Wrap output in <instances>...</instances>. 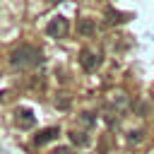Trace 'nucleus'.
<instances>
[{
  "label": "nucleus",
  "instance_id": "9",
  "mask_svg": "<svg viewBox=\"0 0 154 154\" xmlns=\"http://www.w3.org/2000/svg\"><path fill=\"white\" fill-rule=\"evenodd\" d=\"M128 140H130V142H135V144H137V142H142V130H130V132H128Z\"/></svg>",
  "mask_w": 154,
  "mask_h": 154
},
{
  "label": "nucleus",
  "instance_id": "13",
  "mask_svg": "<svg viewBox=\"0 0 154 154\" xmlns=\"http://www.w3.org/2000/svg\"><path fill=\"white\" fill-rule=\"evenodd\" d=\"M55 106H58V108H67V106H70V101H67V99H60V101L55 99Z\"/></svg>",
  "mask_w": 154,
  "mask_h": 154
},
{
  "label": "nucleus",
  "instance_id": "11",
  "mask_svg": "<svg viewBox=\"0 0 154 154\" xmlns=\"http://www.w3.org/2000/svg\"><path fill=\"white\" fill-rule=\"evenodd\" d=\"M113 103H116V106H120V108H123V106H125V103H128V99H125V94H116V96H113Z\"/></svg>",
  "mask_w": 154,
  "mask_h": 154
},
{
  "label": "nucleus",
  "instance_id": "8",
  "mask_svg": "<svg viewBox=\"0 0 154 154\" xmlns=\"http://www.w3.org/2000/svg\"><path fill=\"white\" fill-rule=\"evenodd\" d=\"M106 17H108L111 24H123V22H128V14H123V12H118V10H106Z\"/></svg>",
  "mask_w": 154,
  "mask_h": 154
},
{
  "label": "nucleus",
  "instance_id": "1",
  "mask_svg": "<svg viewBox=\"0 0 154 154\" xmlns=\"http://www.w3.org/2000/svg\"><path fill=\"white\" fill-rule=\"evenodd\" d=\"M41 60H43L41 51H38L36 46H29V43H24V46H19V48H14V51L10 53V65H12V70H31V67L41 65Z\"/></svg>",
  "mask_w": 154,
  "mask_h": 154
},
{
  "label": "nucleus",
  "instance_id": "4",
  "mask_svg": "<svg viewBox=\"0 0 154 154\" xmlns=\"http://www.w3.org/2000/svg\"><path fill=\"white\" fill-rule=\"evenodd\" d=\"M34 123H36V118L29 108H17L14 111V125L19 130H29V128H34Z\"/></svg>",
  "mask_w": 154,
  "mask_h": 154
},
{
  "label": "nucleus",
  "instance_id": "14",
  "mask_svg": "<svg viewBox=\"0 0 154 154\" xmlns=\"http://www.w3.org/2000/svg\"><path fill=\"white\" fill-rule=\"evenodd\" d=\"M46 2H55V0H46Z\"/></svg>",
  "mask_w": 154,
  "mask_h": 154
},
{
  "label": "nucleus",
  "instance_id": "6",
  "mask_svg": "<svg viewBox=\"0 0 154 154\" xmlns=\"http://www.w3.org/2000/svg\"><path fill=\"white\" fill-rule=\"evenodd\" d=\"M58 135H60L58 128H46V130H41L38 135H34V144H36V147H43V144L58 140Z\"/></svg>",
  "mask_w": 154,
  "mask_h": 154
},
{
  "label": "nucleus",
  "instance_id": "2",
  "mask_svg": "<svg viewBox=\"0 0 154 154\" xmlns=\"http://www.w3.org/2000/svg\"><path fill=\"white\" fill-rule=\"evenodd\" d=\"M103 63V55L101 51H94V48H82L79 51V65L84 72H96Z\"/></svg>",
  "mask_w": 154,
  "mask_h": 154
},
{
  "label": "nucleus",
  "instance_id": "10",
  "mask_svg": "<svg viewBox=\"0 0 154 154\" xmlns=\"http://www.w3.org/2000/svg\"><path fill=\"white\" fill-rule=\"evenodd\" d=\"M51 154H77V152H75L72 147H55Z\"/></svg>",
  "mask_w": 154,
  "mask_h": 154
},
{
  "label": "nucleus",
  "instance_id": "12",
  "mask_svg": "<svg viewBox=\"0 0 154 154\" xmlns=\"http://www.w3.org/2000/svg\"><path fill=\"white\" fill-rule=\"evenodd\" d=\"M82 123H84V125H94L96 118H91V113H82Z\"/></svg>",
  "mask_w": 154,
  "mask_h": 154
},
{
  "label": "nucleus",
  "instance_id": "7",
  "mask_svg": "<svg viewBox=\"0 0 154 154\" xmlns=\"http://www.w3.org/2000/svg\"><path fill=\"white\" fill-rule=\"evenodd\" d=\"M70 142L72 144H77V147H87L89 144V137H87V132L84 130H70Z\"/></svg>",
  "mask_w": 154,
  "mask_h": 154
},
{
  "label": "nucleus",
  "instance_id": "5",
  "mask_svg": "<svg viewBox=\"0 0 154 154\" xmlns=\"http://www.w3.org/2000/svg\"><path fill=\"white\" fill-rule=\"evenodd\" d=\"M77 34H79V36H84V38H89V36H96V34H99V26H96V22H94V19L84 17V19H79V22H77Z\"/></svg>",
  "mask_w": 154,
  "mask_h": 154
},
{
  "label": "nucleus",
  "instance_id": "3",
  "mask_svg": "<svg viewBox=\"0 0 154 154\" xmlns=\"http://www.w3.org/2000/svg\"><path fill=\"white\" fill-rule=\"evenodd\" d=\"M67 31H70V22H67L65 17H60V14L53 17V19L46 24V34H48L51 38H63Z\"/></svg>",
  "mask_w": 154,
  "mask_h": 154
}]
</instances>
